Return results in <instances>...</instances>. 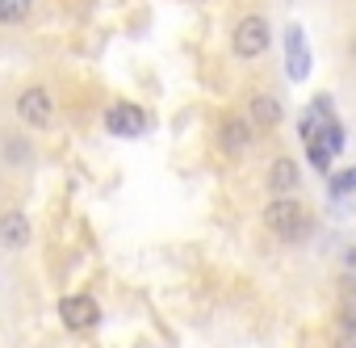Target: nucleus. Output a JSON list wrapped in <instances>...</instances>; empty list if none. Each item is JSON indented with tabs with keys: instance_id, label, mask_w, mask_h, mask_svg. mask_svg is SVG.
I'll return each instance as SVG.
<instances>
[{
	"instance_id": "9d476101",
	"label": "nucleus",
	"mask_w": 356,
	"mask_h": 348,
	"mask_svg": "<svg viewBox=\"0 0 356 348\" xmlns=\"http://www.w3.org/2000/svg\"><path fill=\"white\" fill-rule=\"evenodd\" d=\"M243 113L252 118V126H256L260 134H277V130L285 126V101H281L277 93H268V88L252 93L248 105H243Z\"/></svg>"
},
{
	"instance_id": "39448f33",
	"label": "nucleus",
	"mask_w": 356,
	"mask_h": 348,
	"mask_svg": "<svg viewBox=\"0 0 356 348\" xmlns=\"http://www.w3.org/2000/svg\"><path fill=\"white\" fill-rule=\"evenodd\" d=\"M331 348H356V273L339 277V302L331 323Z\"/></svg>"
},
{
	"instance_id": "9b49d317",
	"label": "nucleus",
	"mask_w": 356,
	"mask_h": 348,
	"mask_svg": "<svg viewBox=\"0 0 356 348\" xmlns=\"http://www.w3.org/2000/svg\"><path fill=\"white\" fill-rule=\"evenodd\" d=\"M34 244V223L22 206H9L0 210V248L5 252H26Z\"/></svg>"
},
{
	"instance_id": "423d86ee",
	"label": "nucleus",
	"mask_w": 356,
	"mask_h": 348,
	"mask_svg": "<svg viewBox=\"0 0 356 348\" xmlns=\"http://www.w3.org/2000/svg\"><path fill=\"white\" fill-rule=\"evenodd\" d=\"M343 143H348V130H343V122L339 118H327L310 139H306V155H310V168L314 172H331V159L343 151Z\"/></svg>"
},
{
	"instance_id": "0eeeda50",
	"label": "nucleus",
	"mask_w": 356,
	"mask_h": 348,
	"mask_svg": "<svg viewBox=\"0 0 356 348\" xmlns=\"http://www.w3.org/2000/svg\"><path fill=\"white\" fill-rule=\"evenodd\" d=\"M55 310H59V323H63L67 331H97V327H101V302H97L92 294H84V290L63 294Z\"/></svg>"
},
{
	"instance_id": "6e6552de",
	"label": "nucleus",
	"mask_w": 356,
	"mask_h": 348,
	"mask_svg": "<svg viewBox=\"0 0 356 348\" xmlns=\"http://www.w3.org/2000/svg\"><path fill=\"white\" fill-rule=\"evenodd\" d=\"M298 189H302V164L289 151H277L264 164V193L268 198H285V193H298Z\"/></svg>"
},
{
	"instance_id": "4468645a",
	"label": "nucleus",
	"mask_w": 356,
	"mask_h": 348,
	"mask_svg": "<svg viewBox=\"0 0 356 348\" xmlns=\"http://www.w3.org/2000/svg\"><path fill=\"white\" fill-rule=\"evenodd\" d=\"M38 0H0V30H26L34 22Z\"/></svg>"
},
{
	"instance_id": "f03ea898",
	"label": "nucleus",
	"mask_w": 356,
	"mask_h": 348,
	"mask_svg": "<svg viewBox=\"0 0 356 348\" xmlns=\"http://www.w3.org/2000/svg\"><path fill=\"white\" fill-rule=\"evenodd\" d=\"M13 118H17V126L22 130H55V122H59V105H55V93L42 84V80H30V84H22L17 88V97H13Z\"/></svg>"
},
{
	"instance_id": "2eb2a0df",
	"label": "nucleus",
	"mask_w": 356,
	"mask_h": 348,
	"mask_svg": "<svg viewBox=\"0 0 356 348\" xmlns=\"http://www.w3.org/2000/svg\"><path fill=\"white\" fill-rule=\"evenodd\" d=\"M327 193H331V198H348V193H356V164L331 172V177H327Z\"/></svg>"
},
{
	"instance_id": "7ed1b4c3",
	"label": "nucleus",
	"mask_w": 356,
	"mask_h": 348,
	"mask_svg": "<svg viewBox=\"0 0 356 348\" xmlns=\"http://www.w3.org/2000/svg\"><path fill=\"white\" fill-rule=\"evenodd\" d=\"M256 143H260V130L252 126V118H248L243 109H227V113L214 122V151H218L227 164H243Z\"/></svg>"
},
{
	"instance_id": "f8f14e48",
	"label": "nucleus",
	"mask_w": 356,
	"mask_h": 348,
	"mask_svg": "<svg viewBox=\"0 0 356 348\" xmlns=\"http://www.w3.org/2000/svg\"><path fill=\"white\" fill-rule=\"evenodd\" d=\"M0 159H5L9 168H30L34 164L30 130H5V134H0Z\"/></svg>"
},
{
	"instance_id": "20e7f679",
	"label": "nucleus",
	"mask_w": 356,
	"mask_h": 348,
	"mask_svg": "<svg viewBox=\"0 0 356 348\" xmlns=\"http://www.w3.org/2000/svg\"><path fill=\"white\" fill-rule=\"evenodd\" d=\"M273 51V22L264 13H239L231 26V55L239 63H260Z\"/></svg>"
},
{
	"instance_id": "1a4fd4ad",
	"label": "nucleus",
	"mask_w": 356,
	"mask_h": 348,
	"mask_svg": "<svg viewBox=\"0 0 356 348\" xmlns=\"http://www.w3.org/2000/svg\"><path fill=\"white\" fill-rule=\"evenodd\" d=\"M101 122H105V130L113 139H138V134H147V109L138 101H113L101 113Z\"/></svg>"
},
{
	"instance_id": "f257e3e1",
	"label": "nucleus",
	"mask_w": 356,
	"mask_h": 348,
	"mask_svg": "<svg viewBox=\"0 0 356 348\" xmlns=\"http://www.w3.org/2000/svg\"><path fill=\"white\" fill-rule=\"evenodd\" d=\"M260 223H264V231H268L277 244H285V248H302V244H310L314 231H318V214H314L298 193L268 198L264 210H260Z\"/></svg>"
},
{
	"instance_id": "ddd939ff",
	"label": "nucleus",
	"mask_w": 356,
	"mask_h": 348,
	"mask_svg": "<svg viewBox=\"0 0 356 348\" xmlns=\"http://www.w3.org/2000/svg\"><path fill=\"white\" fill-rule=\"evenodd\" d=\"M285 72H289V80H306L310 76V47H306L298 26H289V34H285Z\"/></svg>"
}]
</instances>
